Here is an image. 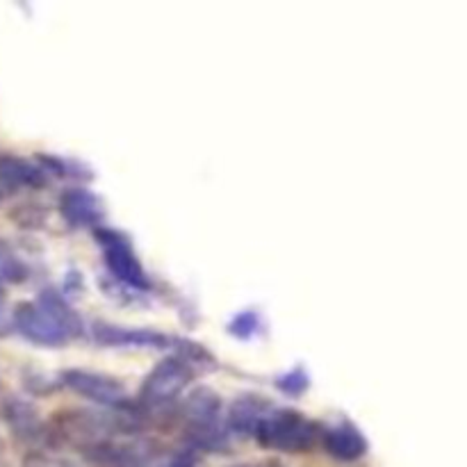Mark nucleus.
<instances>
[{
	"mask_svg": "<svg viewBox=\"0 0 467 467\" xmlns=\"http://www.w3.org/2000/svg\"><path fill=\"white\" fill-rule=\"evenodd\" d=\"M12 324L26 340L41 347L64 345L82 328L76 310L55 290H44L36 301L18 306L12 315Z\"/></svg>",
	"mask_w": 467,
	"mask_h": 467,
	"instance_id": "obj_1",
	"label": "nucleus"
},
{
	"mask_svg": "<svg viewBox=\"0 0 467 467\" xmlns=\"http://www.w3.org/2000/svg\"><path fill=\"white\" fill-rule=\"evenodd\" d=\"M258 442L274 451H308L317 442L319 427L292 409H272L254 433Z\"/></svg>",
	"mask_w": 467,
	"mask_h": 467,
	"instance_id": "obj_2",
	"label": "nucleus"
},
{
	"mask_svg": "<svg viewBox=\"0 0 467 467\" xmlns=\"http://www.w3.org/2000/svg\"><path fill=\"white\" fill-rule=\"evenodd\" d=\"M182 420L187 424V438L201 450H222L228 442L222 422V397L210 388H196L182 401Z\"/></svg>",
	"mask_w": 467,
	"mask_h": 467,
	"instance_id": "obj_3",
	"label": "nucleus"
},
{
	"mask_svg": "<svg viewBox=\"0 0 467 467\" xmlns=\"http://www.w3.org/2000/svg\"><path fill=\"white\" fill-rule=\"evenodd\" d=\"M94 235L99 246L103 249L105 265H108V269L119 283H123V285L132 287L137 292L150 290L149 276H146L144 267L137 260L135 249H132L130 240L126 235H121L119 231H112V228H96Z\"/></svg>",
	"mask_w": 467,
	"mask_h": 467,
	"instance_id": "obj_4",
	"label": "nucleus"
},
{
	"mask_svg": "<svg viewBox=\"0 0 467 467\" xmlns=\"http://www.w3.org/2000/svg\"><path fill=\"white\" fill-rule=\"evenodd\" d=\"M192 377H194V369L181 356H169V358L160 360L153 369L149 372V377L144 379V386H141V404L146 406H164L169 401L178 400L181 392L190 386Z\"/></svg>",
	"mask_w": 467,
	"mask_h": 467,
	"instance_id": "obj_5",
	"label": "nucleus"
},
{
	"mask_svg": "<svg viewBox=\"0 0 467 467\" xmlns=\"http://www.w3.org/2000/svg\"><path fill=\"white\" fill-rule=\"evenodd\" d=\"M62 381L68 390L80 395L82 400L94 401V404L108 406V409L128 406L126 388L109 374L91 372V369H67L62 374Z\"/></svg>",
	"mask_w": 467,
	"mask_h": 467,
	"instance_id": "obj_6",
	"label": "nucleus"
},
{
	"mask_svg": "<svg viewBox=\"0 0 467 467\" xmlns=\"http://www.w3.org/2000/svg\"><path fill=\"white\" fill-rule=\"evenodd\" d=\"M94 340L103 347H123V349H167L171 345V337L164 333L150 331V328H130L117 327V324L96 322Z\"/></svg>",
	"mask_w": 467,
	"mask_h": 467,
	"instance_id": "obj_7",
	"label": "nucleus"
},
{
	"mask_svg": "<svg viewBox=\"0 0 467 467\" xmlns=\"http://www.w3.org/2000/svg\"><path fill=\"white\" fill-rule=\"evenodd\" d=\"M59 213L68 226L89 228L103 219L100 199L87 187H67L59 194Z\"/></svg>",
	"mask_w": 467,
	"mask_h": 467,
	"instance_id": "obj_8",
	"label": "nucleus"
},
{
	"mask_svg": "<svg viewBox=\"0 0 467 467\" xmlns=\"http://www.w3.org/2000/svg\"><path fill=\"white\" fill-rule=\"evenodd\" d=\"M91 459L108 467H149L153 461V445L149 441L135 442H96L89 450Z\"/></svg>",
	"mask_w": 467,
	"mask_h": 467,
	"instance_id": "obj_9",
	"label": "nucleus"
},
{
	"mask_svg": "<svg viewBox=\"0 0 467 467\" xmlns=\"http://www.w3.org/2000/svg\"><path fill=\"white\" fill-rule=\"evenodd\" d=\"M322 442L328 454L342 463H351V461H358L368 454V438L351 422H340L327 429Z\"/></svg>",
	"mask_w": 467,
	"mask_h": 467,
	"instance_id": "obj_10",
	"label": "nucleus"
},
{
	"mask_svg": "<svg viewBox=\"0 0 467 467\" xmlns=\"http://www.w3.org/2000/svg\"><path fill=\"white\" fill-rule=\"evenodd\" d=\"M274 409V404L269 400L260 395H242L228 409V427L231 431L242 433V436H254L258 424L263 422L265 415Z\"/></svg>",
	"mask_w": 467,
	"mask_h": 467,
	"instance_id": "obj_11",
	"label": "nucleus"
},
{
	"mask_svg": "<svg viewBox=\"0 0 467 467\" xmlns=\"http://www.w3.org/2000/svg\"><path fill=\"white\" fill-rule=\"evenodd\" d=\"M3 415L7 420L9 429L16 433L21 441H39L44 436V420H41L39 410L26 400L18 397H9L3 406Z\"/></svg>",
	"mask_w": 467,
	"mask_h": 467,
	"instance_id": "obj_12",
	"label": "nucleus"
},
{
	"mask_svg": "<svg viewBox=\"0 0 467 467\" xmlns=\"http://www.w3.org/2000/svg\"><path fill=\"white\" fill-rule=\"evenodd\" d=\"M46 173L39 164L18 155H0V187L21 190V187H44Z\"/></svg>",
	"mask_w": 467,
	"mask_h": 467,
	"instance_id": "obj_13",
	"label": "nucleus"
},
{
	"mask_svg": "<svg viewBox=\"0 0 467 467\" xmlns=\"http://www.w3.org/2000/svg\"><path fill=\"white\" fill-rule=\"evenodd\" d=\"M27 278V267L12 251L7 242H0V285L3 283H21Z\"/></svg>",
	"mask_w": 467,
	"mask_h": 467,
	"instance_id": "obj_14",
	"label": "nucleus"
},
{
	"mask_svg": "<svg viewBox=\"0 0 467 467\" xmlns=\"http://www.w3.org/2000/svg\"><path fill=\"white\" fill-rule=\"evenodd\" d=\"M260 327H263V322H260V315L255 310H242L240 315L231 319L228 331L235 337H240V340H249V337H254L260 331Z\"/></svg>",
	"mask_w": 467,
	"mask_h": 467,
	"instance_id": "obj_15",
	"label": "nucleus"
},
{
	"mask_svg": "<svg viewBox=\"0 0 467 467\" xmlns=\"http://www.w3.org/2000/svg\"><path fill=\"white\" fill-rule=\"evenodd\" d=\"M308 386H310V379H308V372H306L304 368H295L276 379L278 390H281L283 395H290V397L304 395V392L308 390Z\"/></svg>",
	"mask_w": 467,
	"mask_h": 467,
	"instance_id": "obj_16",
	"label": "nucleus"
},
{
	"mask_svg": "<svg viewBox=\"0 0 467 467\" xmlns=\"http://www.w3.org/2000/svg\"><path fill=\"white\" fill-rule=\"evenodd\" d=\"M39 160L44 162L46 169H50V171L59 173V176H85V167L82 164H73V162H67V160L62 158H55V155H39ZM41 167V169H44Z\"/></svg>",
	"mask_w": 467,
	"mask_h": 467,
	"instance_id": "obj_17",
	"label": "nucleus"
},
{
	"mask_svg": "<svg viewBox=\"0 0 467 467\" xmlns=\"http://www.w3.org/2000/svg\"><path fill=\"white\" fill-rule=\"evenodd\" d=\"M160 467H196V454L194 451H178Z\"/></svg>",
	"mask_w": 467,
	"mask_h": 467,
	"instance_id": "obj_18",
	"label": "nucleus"
},
{
	"mask_svg": "<svg viewBox=\"0 0 467 467\" xmlns=\"http://www.w3.org/2000/svg\"><path fill=\"white\" fill-rule=\"evenodd\" d=\"M27 467H71V465L64 463V461L50 459V456H36V459L27 461Z\"/></svg>",
	"mask_w": 467,
	"mask_h": 467,
	"instance_id": "obj_19",
	"label": "nucleus"
},
{
	"mask_svg": "<svg viewBox=\"0 0 467 467\" xmlns=\"http://www.w3.org/2000/svg\"><path fill=\"white\" fill-rule=\"evenodd\" d=\"M12 327V313L7 310V304H5V295L0 290V333H5V328Z\"/></svg>",
	"mask_w": 467,
	"mask_h": 467,
	"instance_id": "obj_20",
	"label": "nucleus"
},
{
	"mask_svg": "<svg viewBox=\"0 0 467 467\" xmlns=\"http://www.w3.org/2000/svg\"><path fill=\"white\" fill-rule=\"evenodd\" d=\"M235 467H278V465H260V463H254V465H235Z\"/></svg>",
	"mask_w": 467,
	"mask_h": 467,
	"instance_id": "obj_21",
	"label": "nucleus"
}]
</instances>
